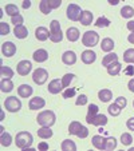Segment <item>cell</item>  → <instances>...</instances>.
<instances>
[{"label":"cell","instance_id":"1","mask_svg":"<svg viewBox=\"0 0 134 151\" xmlns=\"http://www.w3.org/2000/svg\"><path fill=\"white\" fill-rule=\"evenodd\" d=\"M32 142H34V138L30 134L28 131H20L16 134V138H15V143H16V147H19L20 150H28L32 146Z\"/></svg>","mask_w":134,"mask_h":151},{"label":"cell","instance_id":"2","mask_svg":"<svg viewBox=\"0 0 134 151\" xmlns=\"http://www.w3.org/2000/svg\"><path fill=\"white\" fill-rule=\"evenodd\" d=\"M36 122L39 123L42 127H51V126L55 124L56 122V116L52 111L50 110H46V111H42L36 118Z\"/></svg>","mask_w":134,"mask_h":151},{"label":"cell","instance_id":"3","mask_svg":"<svg viewBox=\"0 0 134 151\" xmlns=\"http://www.w3.org/2000/svg\"><path fill=\"white\" fill-rule=\"evenodd\" d=\"M50 34H51V36H50L51 42H54V43L62 42L63 32H62V29H60V24L58 20H52L51 23H50Z\"/></svg>","mask_w":134,"mask_h":151},{"label":"cell","instance_id":"4","mask_svg":"<svg viewBox=\"0 0 134 151\" xmlns=\"http://www.w3.org/2000/svg\"><path fill=\"white\" fill-rule=\"evenodd\" d=\"M99 42V35L95 31H86L82 36V43L86 47H95Z\"/></svg>","mask_w":134,"mask_h":151},{"label":"cell","instance_id":"5","mask_svg":"<svg viewBox=\"0 0 134 151\" xmlns=\"http://www.w3.org/2000/svg\"><path fill=\"white\" fill-rule=\"evenodd\" d=\"M4 107L9 112H17L22 109V102L16 96H9L4 100Z\"/></svg>","mask_w":134,"mask_h":151},{"label":"cell","instance_id":"6","mask_svg":"<svg viewBox=\"0 0 134 151\" xmlns=\"http://www.w3.org/2000/svg\"><path fill=\"white\" fill-rule=\"evenodd\" d=\"M49 79V72L44 68H36L34 72H32V80H34L36 84L42 86L47 82Z\"/></svg>","mask_w":134,"mask_h":151},{"label":"cell","instance_id":"7","mask_svg":"<svg viewBox=\"0 0 134 151\" xmlns=\"http://www.w3.org/2000/svg\"><path fill=\"white\" fill-rule=\"evenodd\" d=\"M82 9L78 4H69L67 7V17L72 22H78L80 20V16H82Z\"/></svg>","mask_w":134,"mask_h":151},{"label":"cell","instance_id":"8","mask_svg":"<svg viewBox=\"0 0 134 151\" xmlns=\"http://www.w3.org/2000/svg\"><path fill=\"white\" fill-rule=\"evenodd\" d=\"M86 122L88 123V124H93V126H98V127H101V126H105L106 123H107V116L103 114H95L94 116H90V118H86Z\"/></svg>","mask_w":134,"mask_h":151},{"label":"cell","instance_id":"9","mask_svg":"<svg viewBox=\"0 0 134 151\" xmlns=\"http://www.w3.org/2000/svg\"><path fill=\"white\" fill-rule=\"evenodd\" d=\"M31 70H32V64L28 60H22V62L17 63L16 71L20 76H27V75L31 72Z\"/></svg>","mask_w":134,"mask_h":151},{"label":"cell","instance_id":"10","mask_svg":"<svg viewBox=\"0 0 134 151\" xmlns=\"http://www.w3.org/2000/svg\"><path fill=\"white\" fill-rule=\"evenodd\" d=\"M1 52L6 58H11L16 54V46L12 42H6L1 44Z\"/></svg>","mask_w":134,"mask_h":151},{"label":"cell","instance_id":"11","mask_svg":"<svg viewBox=\"0 0 134 151\" xmlns=\"http://www.w3.org/2000/svg\"><path fill=\"white\" fill-rule=\"evenodd\" d=\"M46 106V100L43 99V98H40V96H35V98H32L31 100H30V103H28V107H30V110H40V109H43Z\"/></svg>","mask_w":134,"mask_h":151},{"label":"cell","instance_id":"12","mask_svg":"<svg viewBox=\"0 0 134 151\" xmlns=\"http://www.w3.org/2000/svg\"><path fill=\"white\" fill-rule=\"evenodd\" d=\"M62 62L64 63L66 66H72L77 63V55L74 51H66L62 55Z\"/></svg>","mask_w":134,"mask_h":151},{"label":"cell","instance_id":"13","mask_svg":"<svg viewBox=\"0 0 134 151\" xmlns=\"http://www.w3.org/2000/svg\"><path fill=\"white\" fill-rule=\"evenodd\" d=\"M50 36H51V34H50V31L46 27H38V28L35 29V37H36L39 42H44V40L50 39Z\"/></svg>","mask_w":134,"mask_h":151},{"label":"cell","instance_id":"14","mask_svg":"<svg viewBox=\"0 0 134 151\" xmlns=\"http://www.w3.org/2000/svg\"><path fill=\"white\" fill-rule=\"evenodd\" d=\"M80 58H82V62L85 64H91V63H94L97 60V54L94 51H91V50H86V51L82 52Z\"/></svg>","mask_w":134,"mask_h":151},{"label":"cell","instance_id":"15","mask_svg":"<svg viewBox=\"0 0 134 151\" xmlns=\"http://www.w3.org/2000/svg\"><path fill=\"white\" fill-rule=\"evenodd\" d=\"M49 92L50 94H59L60 91L63 90V86H62V80L59 79H52L51 82L49 83Z\"/></svg>","mask_w":134,"mask_h":151},{"label":"cell","instance_id":"16","mask_svg":"<svg viewBox=\"0 0 134 151\" xmlns=\"http://www.w3.org/2000/svg\"><path fill=\"white\" fill-rule=\"evenodd\" d=\"M34 92V88H32L30 84H20L17 87V94L22 98H30Z\"/></svg>","mask_w":134,"mask_h":151},{"label":"cell","instance_id":"17","mask_svg":"<svg viewBox=\"0 0 134 151\" xmlns=\"http://www.w3.org/2000/svg\"><path fill=\"white\" fill-rule=\"evenodd\" d=\"M32 59H34L35 62H38V63L46 62V60L49 59V52H47L46 50L39 48V50H36V51L34 52V55H32Z\"/></svg>","mask_w":134,"mask_h":151},{"label":"cell","instance_id":"18","mask_svg":"<svg viewBox=\"0 0 134 151\" xmlns=\"http://www.w3.org/2000/svg\"><path fill=\"white\" fill-rule=\"evenodd\" d=\"M114 46H115L114 40L110 39V37H105V39H102V43H101V50L103 52H111Z\"/></svg>","mask_w":134,"mask_h":151},{"label":"cell","instance_id":"19","mask_svg":"<svg viewBox=\"0 0 134 151\" xmlns=\"http://www.w3.org/2000/svg\"><path fill=\"white\" fill-rule=\"evenodd\" d=\"M106 70H107L109 75H111V76H117V75L121 72V70H122V64H121L120 62H114V63H111L110 66L106 67Z\"/></svg>","mask_w":134,"mask_h":151},{"label":"cell","instance_id":"20","mask_svg":"<svg viewBox=\"0 0 134 151\" xmlns=\"http://www.w3.org/2000/svg\"><path fill=\"white\" fill-rule=\"evenodd\" d=\"M66 36L69 39V42H77L80 36L79 29L75 28V27H70V28H67V31H66Z\"/></svg>","mask_w":134,"mask_h":151},{"label":"cell","instance_id":"21","mask_svg":"<svg viewBox=\"0 0 134 151\" xmlns=\"http://www.w3.org/2000/svg\"><path fill=\"white\" fill-rule=\"evenodd\" d=\"M93 146L98 150H105V143H106V138H103L102 135H94L93 137Z\"/></svg>","mask_w":134,"mask_h":151},{"label":"cell","instance_id":"22","mask_svg":"<svg viewBox=\"0 0 134 151\" xmlns=\"http://www.w3.org/2000/svg\"><path fill=\"white\" fill-rule=\"evenodd\" d=\"M14 34L17 39H26V37L28 36V29H27V27H24L23 24H22V26L15 27Z\"/></svg>","mask_w":134,"mask_h":151},{"label":"cell","instance_id":"23","mask_svg":"<svg viewBox=\"0 0 134 151\" xmlns=\"http://www.w3.org/2000/svg\"><path fill=\"white\" fill-rule=\"evenodd\" d=\"M118 62V55L114 54V52H109L107 55H105V58L102 59V66L103 67H107L110 66L111 63Z\"/></svg>","mask_w":134,"mask_h":151},{"label":"cell","instance_id":"24","mask_svg":"<svg viewBox=\"0 0 134 151\" xmlns=\"http://www.w3.org/2000/svg\"><path fill=\"white\" fill-rule=\"evenodd\" d=\"M98 98H99L101 102L107 103V102H110L111 98H113V92H111L110 90H107V88H103V90H101V91L98 92Z\"/></svg>","mask_w":134,"mask_h":151},{"label":"cell","instance_id":"25","mask_svg":"<svg viewBox=\"0 0 134 151\" xmlns=\"http://www.w3.org/2000/svg\"><path fill=\"white\" fill-rule=\"evenodd\" d=\"M0 90L1 92H11L14 90V83L11 79H1L0 82Z\"/></svg>","mask_w":134,"mask_h":151},{"label":"cell","instance_id":"26","mask_svg":"<svg viewBox=\"0 0 134 151\" xmlns=\"http://www.w3.org/2000/svg\"><path fill=\"white\" fill-rule=\"evenodd\" d=\"M79 22L83 24V26H90V24L93 23V12H90V11H83Z\"/></svg>","mask_w":134,"mask_h":151},{"label":"cell","instance_id":"27","mask_svg":"<svg viewBox=\"0 0 134 151\" xmlns=\"http://www.w3.org/2000/svg\"><path fill=\"white\" fill-rule=\"evenodd\" d=\"M38 137L42 139H49L52 137V130L50 127H40L38 130Z\"/></svg>","mask_w":134,"mask_h":151},{"label":"cell","instance_id":"28","mask_svg":"<svg viewBox=\"0 0 134 151\" xmlns=\"http://www.w3.org/2000/svg\"><path fill=\"white\" fill-rule=\"evenodd\" d=\"M121 16L123 19H130L134 16V8L131 6H123L121 8Z\"/></svg>","mask_w":134,"mask_h":151},{"label":"cell","instance_id":"29","mask_svg":"<svg viewBox=\"0 0 134 151\" xmlns=\"http://www.w3.org/2000/svg\"><path fill=\"white\" fill-rule=\"evenodd\" d=\"M60 148H62L63 151H75V150H77V145H75L72 140L66 139V140H63V142H62Z\"/></svg>","mask_w":134,"mask_h":151},{"label":"cell","instance_id":"30","mask_svg":"<svg viewBox=\"0 0 134 151\" xmlns=\"http://www.w3.org/2000/svg\"><path fill=\"white\" fill-rule=\"evenodd\" d=\"M0 76H3V79H11L14 76V70L7 66H1L0 67Z\"/></svg>","mask_w":134,"mask_h":151},{"label":"cell","instance_id":"31","mask_svg":"<svg viewBox=\"0 0 134 151\" xmlns=\"http://www.w3.org/2000/svg\"><path fill=\"white\" fill-rule=\"evenodd\" d=\"M0 143H1V146H3V147H8V146H11V143H12V137L8 134V132L1 131Z\"/></svg>","mask_w":134,"mask_h":151},{"label":"cell","instance_id":"32","mask_svg":"<svg viewBox=\"0 0 134 151\" xmlns=\"http://www.w3.org/2000/svg\"><path fill=\"white\" fill-rule=\"evenodd\" d=\"M6 14L9 15L11 17L20 15L19 14V8H17L16 4H7V6H6Z\"/></svg>","mask_w":134,"mask_h":151},{"label":"cell","instance_id":"33","mask_svg":"<svg viewBox=\"0 0 134 151\" xmlns=\"http://www.w3.org/2000/svg\"><path fill=\"white\" fill-rule=\"evenodd\" d=\"M110 23H111V22L107 19V17L99 16L94 24H95V27H98V28H105V27H109V26H110Z\"/></svg>","mask_w":134,"mask_h":151},{"label":"cell","instance_id":"34","mask_svg":"<svg viewBox=\"0 0 134 151\" xmlns=\"http://www.w3.org/2000/svg\"><path fill=\"white\" fill-rule=\"evenodd\" d=\"M80 128H82V124H80L79 122H77V120H74V122H71L69 126V132L71 135H77Z\"/></svg>","mask_w":134,"mask_h":151},{"label":"cell","instance_id":"35","mask_svg":"<svg viewBox=\"0 0 134 151\" xmlns=\"http://www.w3.org/2000/svg\"><path fill=\"white\" fill-rule=\"evenodd\" d=\"M123 60H125L126 63L134 64V48H129L123 52Z\"/></svg>","mask_w":134,"mask_h":151},{"label":"cell","instance_id":"36","mask_svg":"<svg viewBox=\"0 0 134 151\" xmlns=\"http://www.w3.org/2000/svg\"><path fill=\"white\" fill-rule=\"evenodd\" d=\"M107 111H109V114L110 115H113V116H118V115L121 114V111H122V109H121L120 106L117 104V103H113V104H110L109 106V109H107Z\"/></svg>","mask_w":134,"mask_h":151},{"label":"cell","instance_id":"37","mask_svg":"<svg viewBox=\"0 0 134 151\" xmlns=\"http://www.w3.org/2000/svg\"><path fill=\"white\" fill-rule=\"evenodd\" d=\"M117 147V139H115L114 137L113 138H106V143H105V150H114V148Z\"/></svg>","mask_w":134,"mask_h":151},{"label":"cell","instance_id":"38","mask_svg":"<svg viewBox=\"0 0 134 151\" xmlns=\"http://www.w3.org/2000/svg\"><path fill=\"white\" fill-rule=\"evenodd\" d=\"M75 75L74 74H66L62 78V86H63V88H67L70 86V83L72 82V79H74Z\"/></svg>","mask_w":134,"mask_h":151},{"label":"cell","instance_id":"39","mask_svg":"<svg viewBox=\"0 0 134 151\" xmlns=\"http://www.w3.org/2000/svg\"><path fill=\"white\" fill-rule=\"evenodd\" d=\"M39 8L44 15H49L50 12H51V8H50V6H49V0H42L39 4Z\"/></svg>","mask_w":134,"mask_h":151},{"label":"cell","instance_id":"40","mask_svg":"<svg viewBox=\"0 0 134 151\" xmlns=\"http://www.w3.org/2000/svg\"><path fill=\"white\" fill-rule=\"evenodd\" d=\"M121 142H122V145H125V146H130L131 142H133V137H131V134H129V132H123V134L121 135Z\"/></svg>","mask_w":134,"mask_h":151},{"label":"cell","instance_id":"41","mask_svg":"<svg viewBox=\"0 0 134 151\" xmlns=\"http://www.w3.org/2000/svg\"><path fill=\"white\" fill-rule=\"evenodd\" d=\"M95 114H98V106L97 104H90V106H88V110H87V115H86V118L94 116Z\"/></svg>","mask_w":134,"mask_h":151},{"label":"cell","instance_id":"42","mask_svg":"<svg viewBox=\"0 0 134 151\" xmlns=\"http://www.w3.org/2000/svg\"><path fill=\"white\" fill-rule=\"evenodd\" d=\"M23 22H24V19H23V16H22V15H17V16L11 17V23L14 24L15 27L22 26V24H23Z\"/></svg>","mask_w":134,"mask_h":151},{"label":"cell","instance_id":"43","mask_svg":"<svg viewBox=\"0 0 134 151\" xmlns=\"http://www.w3.org/2000/svg\"><path fill=\"white\" fill-rule=\"evenodd\" d=\"M75 104H77V106H85V104H87V96H86L85 94H80L79 96L77 98V100H75Z\"/></svg>","mask_w":134,"mask_h":151},{"label":"cell","instance_id":"44","mask_svg":"<svg viewBox=\"0 0 134 151\" xmlns=\"http://www.w3.org/2000/svg\"><path fill=\"white\" fill-rule=\"evenodd\" d=\"M74 95H75V88H72V87H67L66 91H63V98H64V99L72 98Z\"/></svg>","mask_w":134,"mask_h":151},{"label":"cell","instance_id":"45","mask_svg":"<svg viewBox=\"0 0 134 151\" xmlns=\"http://www.w3.org/2000/svg\"><path fill=\"white\" fill-rule=\"evenodd\" d=\"M9 34V26L4 22L0 23V35H8Z\"/></svg>","mask_w":134,"mask_h":151},{"label":"cell","instance_id":"46","mask_svg":"<svg viewBox=\"0 0 134 151\" xmlns=\"http://www.w3.org/2000/svg\"><path fill=\"white\" fill-rule=\"evenodd\" d=\"M115 103L120 106L121 109H125L126 106H127V100H126V98H123V96H118L117 99H115Z\"/></svg>","mask_w":134,"mask_h":151},{"label":"cell","instance_id":"47","mask_svg":"<svg viewBox=\"0 0 134 151\" xmlns=\"http://www.w3.org/2000/svg\"><path fill=\"white\" fill-rule=\"evenodd\" d=\"M62 1L60 0H49V6L51 9H55V8H59Z\"/></svg>","mask_w":134,"mask_h":151},{"label":"cell","instance_id":"48","mask_svg":"<svg viewBox=\"0 0 134 151\" xmlns=\"http://www.w3.org/2000/svg\"><path fill=\"white\" fill-rule=\"evenodd\" d=\"M87 135H88V130L85 127V126H82V128L79 130V132L77 134V137L78 138H82V139H83V138H87Z\"/></svg>","mask_w":134,"mask_h":151},{"label":"cell","instance_id":"49","mask_svg":"<svg viewBox=\"0 0 134 151\" xmlns=\"http://www.w3.org/2000/svg\"><path fill=\"white\" fill-rule=\"evenodd\" d=\"M126 126H127L129 130L134 131V118H130V119H127V122H126Z\"/></svg>","mask_w":134,"mask_h":151},{"label":"cell","instance_id":"50","mask_svg":"<svg viewBox=\"0 0 134 151\" xmlns=\"http://www.w3.org/2000/svg\"><path fill=\"white\" fill-rule=\"evenodd\" d=\"M38 148H39L40 151H44V150H49V143L46 142H40L39 145H38Z\"/></svg>","mask_w":134,"mask_h":151},{"label":"cell","instance_id":"51","mask_svg":"<svg viewBox=\"0 0 134 151\" xmlns=\"http://www.w3.org/2000/svg\"><path fill=\"white\" fill-rule=\"evenodd\" d=\"M126 27H127L129 31L134 32V20H130V22H127V24H126Z\"/></svg>","mask_w":134,"mask_h":151},{"label":"cell","instance_id":"52","mask_svg":"<svg viewBox=\"0 0 134 151\" xmlns=\"http://www.w3.org/2000/svg\"><path fill=\"white\" fill-rule=\"evenodd\" d=\"M127 87H129V90H130L131 92H134V78H133V79H130V80H129V83H127Z\"/></svg>","mask_w":134,"mask_h":151},{"label":"cell","instance_id":"53","mask_svg":"<svg viewBox=\"0 0 134 151\" xmlns=\"http://www.w3.org/2000/svg\"><path fill=\"white\" fill-rule=\"evenodd\" d=\"M22 7H23L24 9L30 8V7H31V1H30V0H24V1H23V4H22Z\"/></svg>","mask_w":134,"mask_h":151},{"label":"cell","instance_id":"54","mask_svg":"<svg viewBox=\"0 0 134 151\" xmlns=\"http://www.w3.org/2000/svg\"><path fill=\"white\" fill-rule=\"evenodd\" d=\"M127 40H129V43H131V44H134V32H131V34H129Z\"/></svg>","mask_w":134,"mask_h":151},{"label":"cell","instance_id":"55","mask_svg":"<svg viewBox=\"0 0 134 151\" xmlns=\"http://www.w3.org/2000/svg\"><path fill=\"white\" fill-rule=\"evenodd\" d=\"M126 74H127V75H133L134 74V70H133V66H129L127 67V70H126Z\"/></svg>","mask_w":134,"mask_h":151},{"label":"cell","instance_id":"56","mask_svg":"<svg viewBox=\"0 0 134 151\" xmlns=\"http://www.w3.org/2000/svg\"><path fill=\"white\" fill-rule=\"evenodd\" d=\"M109 3H110L111 6H117V4L120 3V0H109Z\"/></svg>","mask_w":134,"mask_h":151},{"label":"cell","instance_id":"57","mask_svg":"<svg viewBox=\"0 0 134 151\" xmlns=\"http://www.w3.org/2000/svg\"><path fill=\"white\" fill-rule=\"evenodd\" d=\"M129 151H134V147H133V148H130V150H129Z\"/></svg>","mask_w":134,"mask_h":151},{"label":"cell","instance_id":"58","mask_svg":"<svg viewBox=\"0 0 134 151\" xmlns=\"http://www.w3.org/2000/svg\"><path fill=\"white\" fill-rule=\"evenodd\" d=\"M133 107H134V100H133Z\"/></svg>","mask_w":134,"mask_h":151}]
</instances>
